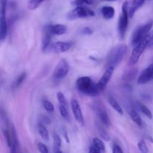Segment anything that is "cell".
<instances>
[{
	"label": "cell",
	"mask_w": 153,
	"mask_h": 153,
	"mask_svg": "<svg viewBox=\"0 0 153 153\" xmlns=\"http://www.w3.org/2000/svg\"><path fill=\"white\" fill-rule=\"evenodd\" d=\"M76 85L81 93L90 97H97L101 93L97 84L94 83L92 79L88 76L79 78L76 81Z\"/></svg>",
	"instance_id": "6da1fadb"
},
{
	"label": "cell",
	"mask_w": 153,
	"mask_h": 153,
	"mask_svg": "<svg viewBox=\"0 0 153 153\" xmlns=\"http://www.w3.org/2000/svg\"><path fill=\"white\" fill-rule=\"evenodd\" d=\"M153 42V30L149 31L135 46H134L132 52H131V57L129 59L130 65H134L138 62L140 56L144 52L145 49L148 48L149 44Z\"/></svg>",
	"instance_id": "7a4b0ae2"
},
{
	"label": "cell",
	"mask_w": 153,
	"mask_h": 153,
	"mask_svg": "<svg viewBox=\"0 0 153 153\" xmlns=\"http://www.w3.org/2000/svg\"><path fill=\"white\" fill-rule=\"evenodd\" d=\"M126 51L127 47L125 45H120L114 47L107 57V67H113L115 68L119 65L123 59Z\"/></svg>",
	"instance_id": "3957f363"
},
{
	"label": "cell",
	"mask_w": 153,
	"mask_h": 153,
	"mask_svg": "<svg viewBox=\"0 0 153 153\" xmlns=\"http://www.w3.org/2000/svg\"><path fill=\"white\" fill-rule=\"evenodd\" d=\"M128 10H129L128 1H125L123 3L122 13H121L120 16L119 22H118V32H119L120 38L121 40H123L125 37L127 28H128V17H129Z\"/></svg>",
	"instance_id": "277c9868"
},
{
	"label": "cell",
	"mask_w": 153,
	"mask_h": 153,
	"mask_svg": "<svg viewBox=\"0 0 153 153\" xmlns=\"http://www.w3.org/2000/svg\"><path fill=\"white\" fill-rule=\"evenodd\" d=\"M4 134L6 138L7 146L10 149V152H17L18 148H19V142H18L17 134H16V131L14 127L13 126L7 127L4 129Z\"/></svg>",
	"instance_id": "5b68a950"
},
{
	"label": "cell",
	"mask_w": 153,
	"mask_h": 153,
	"mask_svg": "<svg viewBox=\"0 0 153 153\" xmlns=\"http://www.w3.org/2000/svg\"><path fill=\"white\" fill-rule=\"evenodd\" d=\"M152 25L153 21L150 20L144 25L137 27L133 32L132 38H131V45L133 46H135L151 31Z\"/></svg>",
	"instance_id": "8992f818"
},
{
	"label": "cell",
	"mask_w": 153,
	"mask_h": 153,
	"mask_svg": "<svg viewBox=\"0 0 153 153\" xmlns=\"http://www.w3.org/2000/svg\"><path fill=\"white\" fill-rule=\"evenodd\" d=\"M93 108L100 120L106 126H110L111 123L104 104L99 100H95L93 103Z\"/></svg>",
	"instance_id": "52a82bcc"
},
{
	"label": "cell",
	"mask_w": 153,
	"mask_h": 153,
	"mask_svg": "<svg viewBox=\"0 0 153 153\" xmlns=\"http://www.w3.org/2000/svg\"><path fill=\"white\" fill-rule=\"evenodd\" d=\"M6 6L7 0H0V41L4 40L7 34Z\"/></svg>",
	"instance_id": "ba28073f"
},
{
	"label": "cell",
	"mask_w": 153,
	"mask_h": 153,
	"mask_svg": "<svg viewBox=\"0 0 153 153\" xmlns=\"http://www.w3.org/2000/svg\"><path fill=\"white\" fill-rule=\"evenodd\" d=\"M94 16H95V12L84 5L76 6L73 10H70L67 14V17L70 19H81V18Z\"/></svg>",
	"instance_id": "9c48e42d"
},
{
	"label": "cell",
	"mask_w": 153,
	"mask_h": 153,
	"mask_svg": "<svg viewBox=\"0 0 153 153\" xmlns=\"http://www.w3.org/2000/svg\"><path fill=\"white\" fill-rule=\"evenodd\" d=\"M69 70H70V67H69V64L67 60L61 59L53 72V74H52L53 79L55 81L61 80L67 76V73H69Z\"/></svg>",
	"instance_id": "30bf717a"
},
{
	"label": "cell",
	"mask_w": 153,
	"mask_h": 153,
	"mask_svg": "<svg viewBox=\"0 0 153 153\" xmlns=\"http://www.w3.org/2000/svg\"><path fill=\"white\" fill-rule=\"evenodd\" d=\"M71 47V44L67 42L58 41L55 43H51L45 52L51 53H62L67 52Z\"/></svg>",
	"instance_id": "8fae6325"
},
{
	"label": "cell",
	"mask_w": 153,
	"mask_h": 153,
	"mask_svg": "<svg viewBox=\"0 0 153 153\" xmlns=\"http://www.w3.org/2000/svg\"><path fill=\"white\" fill-rule=\"evenodd\" d=\"M114 71V68L113 67H107V69L105 71V73H103L101 79L97 83V87H98V88L101 92H102L105 89L106 86H107L109 81L111 79L112 76H113Z\"/></svg>",
	"instance_id": "7c38bea8"
},
{
	"label": "cell",
	"mask_w": 153,
	"mask_h": 153,
	"mask_svg": "<svg viewBox=\"0 0 153 153\" xmlns=\"http://www.w3.org/2000/svg\"><path fill=\"white\" fill-rule=\"evenodd\" d=\"M71 108L72 111H73V115L76 119V120L79 123L80 125L84 126L85 125V119H84L83 114H82V109H81L80 105H79V102L76 100H72L71 101Z\"/></svg>",
	"instance_id": "4fadbf2b"
},
{
	"label": "cell",
	"mask_w": 153,
	"mask_h": 153,
	"mask_svg": "<svg viewBox=\"0 0 153 153\" xmlns=\"http://www.w3.org/2000/svg\"><path fill=\"white\" fill-rule=\"evenodd\" d=\"M153 79V64L146 67L139 76L137 79L138 85H145Z\"/></svg>",
	"instance_id": "5bb4252c"
},
{
	"label": "cell",
	"mask_w": 153,
	"mask_h": 153,
	"mask_svg": "<svg viewBox=\"0 0 153 153\" xmlns=\"http://www.w3.org/2000/svg\"><path fill=\"white\" fill-rule=\"evenodd\" d=\"M52 34L49 28V25H47L46 28H44V34H43V46H42V49L43 52L46 50L48 46L50 45L51 40H52Z\"/></svg>",
	"instance_id": "9a60e30c"
},
{
	"label": "cell",
	"mask_w": 153,
	"mask_h": 153,
	"mask_svg": "<svg viewBox=\"0 0 153 153\" xmlns=\"http://www.w3.org/2000/svg\"><path fill=\"white\" fill-rule=\"evenodd\" d=\"M49 28L53 35L61 36L67 32V27L62 24H55V25H50Z\"/></svg>",
	"instance_id": "2e32d148"
},
{
	"label": "cell",
	"mask_w": 153,
	"mask_h": 153,
	"mask_svg": "<svg viewBox=\"0 0 153 153\" xmlns=\"http://www.w3.org/2000/svg\"><path fill=\"white\" fill-rule=\"evenodd\" d=\"M145 1L146 0H132L131 6L129 7V10H128L129 17H133V16L136 13V11L143 5V4L145 3Z\"/></svg>",
	"instance_id": "e0dca14e"
},
{
	"label": "cell",
	"mask_w": 153,
	"mask_h": 153,
	"mask_svg": "<svg viewBox=\"0 0 153 153\" xmlns=\"http://www.w3.org/2000/svg\"><path fill=\"white\" fill-rule=\"evenodd\" d=\"M101 13L105 19H111L114 16L115 9L111 6H103L101 8Z\"/></svg>",
	"instance_id": "ac0fdd59"
},
{
	"label": "cell",
	"mask_w": 153,
	"mask_h": 153,
	"mask_svg": "<svg viewBox=\"0 0 153 153\" xmlns=\"http://www.w3.org/2000/svg\"><path fill=\"white\" fill-rule=\"evenodd\" d=\"M37 130H38V133L40 135V137H42V139L44 140L45 141H49V134L47 128L45 126V124H43V123L41 122L37 124Z\"/></svg>",
	"instance_id": "d6986e66"
},
{
	"label": "cell",
	"mask_w": 153,
	"mask_h": 153,
	"mask_svg": "<svg viewBox=\"0 0 153 153\" xmlns=\"http://www.w3.org/2000/svg\"><path fill=\"white\" fill-rule=\"evenodd\" d=\"M137 74V69H129L126 70L123 75V80L125 82H130L132 81L136 77Z\"/></svg>",
	"instance_id": "ffe728a7"
},
{
	"label": "cell",
	"mask_w": 153,
	"mask_h": 153,
	"mask_svg": "<svg viewBox=\"0 0 153 153\" xmlns=\"http://www.w3.org/2000/svg\"><path fill=\"white\" fill-rule=\"evenodd\" d=\"M128 114H129V116L131 117V120L137 124L139 126H143V121H142L141 117L139 115V114L137 113V111L134 109H130L128 111Z\"/></svg>",
	"instance_id": "44dd1931"
},
{
	"label": "cell",
	"mask_w": 153,
	"mask_h": 153,
	"mask_svg": "<svg viewBox=\"0 0 153 153\" xmlns=\"http://www.w3.org/2000/svg\"><path fill=\"white\" fill-rule=\"evenodd\" d=\"M108 103L110 104V105L111 106V107L113 108L114 109L118 114H120L121 115L123 114V108H121V106L120 105L119 103L117 102V101L114 97H109L108 99Z\"/></svg>",
	"instance_id": "7402d4cb"
},
{
	"label": "cell",
	"mask_w": 153,
	"mask_h": 153,
	"mask_svg": "<svg viewBox=\"0 0 153 153\" xmlns=\"http://www.w3.org/2000/svg\"><path fill=\"white\" fill-rule=\"evenodd\" d=\"M137 107H138L139 110H140V111H141L142 113L145 115V116L147 117L149 119L152 120L153 117L152 114V112H151V111L148 108L147 106H146L144 104L140 102H137Z\"/></svg>",
	"instance_id": "603a6c76"
},
{
	"label": "cell",
	"mask_w": 153,
	"mask_h": 153,
	"mask_svg": "<svg viewBox=\"0 0 153 153\" xmlns=\"http://www.w3.org/2000/svg\"><path fill=\"white\" fill-rule=\"evenodd\" d=\"M53 140H54V152L56 153L61 152V139L60 136L56 133H54L53 134Z\"/></svg>",
	"instance_id": "cb8c5ba5"
},
{
	"label": "cell",
	"mask_w": 153,
	"mask_h": 153,
	"mask_svg": "<svg viewBox=\"0 0 153 153\" xmlns=\"http://www.w3.org/2000/svg\"><path fill=\"white\" fill-rule=\"evenodd\" d=\"M92 144L94 145V146H96V147L100 150V152H105V146L104 143H103L100 138H98V137H94V138L93 139Z\"/></svg>",
	"instance_id": "d4e9b609"
},
{
	"label": "cell",
	"mask_w": 153,
	"mask_h": 153,
	"mask_svg": "<svg viewBox=\"0 0 153 153\" xmlns=\"http://www.w3.org/2000/svg\"><path fill=\"white\" fill-rule=\"evenodd\" d=\"M57 99H58V102H59V105L69 109L68 103H67V100H66L65 97H64V95L62 93L58 92V94H57Z\"/></svg>",
	"instance_id": "484cf974"
},
{
	"label": "cell",
	"mask_w": 153,
	"mask_h": 153,
	"mask_svg": "<svg viewBox=\"0 0 153 153\" xmlns=\"http://www.w3.org/2000/svg\"><path fill=\"white\" fill-rule=\"evenodd\" d=\"M45 0H30L29 2H28V7L29 10H35L36 8L40 6V4H41L42 2H43Z\"/></svg>",
	"instance_id": "4316f807"
},
{
	"label": "cell",
	"mask_w": 153,
	"mask_h": 153,
	"mask_svg": "<svg viewBox=\"0 0 153 153\" xmlns=\"http://www.w3.org/2000/svg\"><path fill=\"white\" fill-rule=\"evenodd\" d=\"M59 110L60 113H61V116L64 118L67 121L70 122V114H69V109L66 108L62 107V106L59 105Z\"/></svg>",
	"instance_id": "83f0119b"
},
{
	"label": "cell",
	"mask_w": 153,
	"mask_h": 153,
	"mask_svg": "<svg viewBox=\"0 0 153 153\" xmlns=\"http://www.w3.org/2000/svg\"><path fill=\"white\" fill-rule=\"evenodd\" d=\"M43 105L44 107V108L46 109V111H47L49 113H52L55 110V108H54V105H52V103L51 102H49V100H43Z\"/></svg>",
	"instance_id": "f1b7e54d"
},
{
	"label": "cell",
	"mask_w": 153,
	"mask_h": 153,
	"mask_svg": "<svg viewBox=\"0 0 153 153\" xmlns=\"http://www.w3.org/2000/svg\"><path fill=\"white\" fill-rule=\"evenodd\" d=\"M94 3V0H75L73 1V4L76 6H82L84 4H92Z\"/></svg>",
	"instance_id": "f546056e"
},
{
	"label": "cell",
	"mask_w": 153,
	"mask_h": 153,
	"mask_svg": "<svg viewBox=\"0 0 153 153\" xmlns=\"http://www.w3.org/2000/svg\"><path fill=\"white\" fill-rule=\"evenodd\" d=\"M98 131H99V133H100V136H101V137H102L105 140H106V141H108V140H110V136H109L108 133L107 131H106L105 130L102 128V127L98 126Z\"/></svg>",
	"instance_id": "4dcf8cb0"
},
{
	"label": "cell",
	"mask_w": 153,
	"mask_h": 153,
	"mask_svg": "<svg viewBox=\"0 0 153 153\" xmlns=\"http://www.w3.org/2000/svg\"><path fill=\"white\" fill-rule=\"evenodd\" d=\"M26 73H21L20 75H19V76L17 77V79H16V80L14 82V86L16 87V88H17V87H19V85H21V84L22 83V82L25 81V78H26Z\"/></svg>",
	"instance_id": "1f68e13d"
},
{
	"label": "cell",
	"mask_w": 153,
	"mask_h": 153,
	"mask_svg": "<svg viewBox=\"0 0 153 153\" xmlns=\"http://www.w3.org/2000/svg\"><path fill=\"white\" fill-rule=\"evenodd\" d=\"M137 146H138L139 150H140L141 152L146 153L149 152V149H148L147 146H146V143H145L143 140H140V141H139L138 144H137Z\"/></svg>",
	"instance_id": "d6a6232c"
},
{
	"label": "cell",
	"mask_w": 153,
	"mask_h": 153,
	"mask_svg": "<svg viewBox=\"0 0 153 153\" xmlns=\"http://www.w3.org/2000/svg\"><path fill=\"white\" fill-rule=\"evenodd\" d=\"M37 148H38L39 151L42 153H48L49 150H48L47 147L46 145L43 143H37Z\"/></svg>",
	"instance_id": "836d02e7"
},
{
	"label": "cell",
	"mask_w": 153,
	"mask_h": 153,
	"mask_svg": "<svg viewBox=\"0 0 153 153\" xmlns=\"http://www.w3.org/2000/svg\"><path fill=\"white\" fill-rule=\"evenodd\" d=\"M82 33L85 35H91L93 34V30L91 28H88V27H85L84 28H82Z\"/></svg>",
	"instance_id": "e575fe53"
},
{
	"label": "cell",
	"mask_w": 153,
	"mask_h": 153,
	"mask_svg": "<svg viewBox=\"0 0 153 153\" xmlns=\"http://www.w3.org/2000/svg\"><path fill=\"white\" fill-rule=\"evenodd\" d=\"M114 153H123V151L122 150V149L120 148V146H118V145L114 144L113 146V149H112Z\"/></svg>",
	"instance_id": "d590c367"
},
{
	"label": "cell",
	"mask_w": 153,
	"mask_h": 153,
	"mask_svg": "<svg viewBox=\"0 0 153 153\" xmlns=\"http://www.w3.org/2000/svg\"><path fill=\"white\" fill-rule=\"evenodd\" d=\"M89 152H91V153H100V150H99L98 149H97L96 146H94V145H91V146H90V149H89Z\"/></svg>",
	"instance_id": "8d00e7d4"
},
{
	"label": "cell",
	"mask_w": 153,
	"mask_h": 153,
	"mask_svg": "<svg viewBox=\"0 0 153 153\" xmlns=\"http://www.w3.org/2000/svg\"><path fill=\"white\" fill-rule=\"evenodd\" d=\"M41 123H43V124H49L51 123V120L46 117L43 116L41 117Z\"/></svg>",
	"instance_id": "74e56055"
},
{
	"label": "cell",
	"mask_w": 153,
	"mask_h": 153,
	"mask_svg": "<svg viewBox=\"0 0 153 153\" xmlns=\"http://www.w3.org/2000/svg\"><path fill=\"white\" fill-rule=\"evenodd\" d=\"M64 139L66 140V141H67V143H69L68 135H67V133L66 131H64Z\"/></svg>",
	"instance_id": "f35d334b"
},
{
	"label": "cell",
	"mask_w": 153,
	"mask_h": 153,
	"mask_svg": "<svg viewBox=\"0 0 153 153\" xmlns=\"http://www.w3.org/2000/svg\"><path fill=\"white\" fill-rule=\"evenodd\" d=\"M148 49H151V50H153V42L151 43V44L149 45V46H148Z\"/></svg>",
	"instance_id": "ab89813d"
},
{
	"label": "cell",
	"mask_w": 153,
	"mask_h": 153,
	"mask_svg": "<svg viewBox=\"0 0 153 153\" xmlns=\"http://www.w3.org/2000/svg\"><path fill=\"white\" fill-rule=\"evenodd\" d=\"M102 1H116V0H102Z\"/></svg>",
	"instance_id": "60d3db41"
}]
</instances>
